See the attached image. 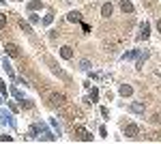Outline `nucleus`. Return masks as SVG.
<instances>
[{"label":"nucleus","mask_w":161,"mask_h":144,"mask_svg":"<svg viewBox=\"0 0 161 144\" xmlns=\"http://www.w3.org/2000/svg\"><path fill=\"white\" fill-rule=\"evenodd\" d=\"M11 93H13V95L17 97V101H22V99H24V95H22V90H19V88H15V86L11 88Z\"/></svg>","instance_id":"obj_15"},{"label":"nucleus","mask_w":161,"mask_h":144,"mask_svg":"<svg viewBox=\"0 0 161 144\" xmlns=\"http://www.w3.org/2000/svg\"><path fill=\"white\" fill-rule=\"evenodd\" d=\"M2 69H4V71H7L11 77H15V73H13V69H11V64H9V60H7V58L2 60Z\"/></svg>","instance_id":"obj_12"},{"label":"nucleus","mask_w":161,"mask_h":144,"mask_svg":"<svg viewBox=\"0 0 161 144\" xmlns=\"http://www.w3.org/2000/svg\"><path fill=\"white\" fill-rule=\"evenodd\" d=\"M148 34H151V26H148V24L144 22V24H142V34H140V37H142V39H146Z\"/></svg>","instance_id":"obj_13"},{"label":"nucleus","mask_w":161,"mask_h":144,"mask_svg":"<svg viewBox=\"0 0 161 144\" xmlns=\"http://www.w3.org/2000/svg\"><path fill=\"white\" fill-rule=\"evenodd\" d=\"M67 20H69V22H79L82 17H79L77 11H71V13H67Z\"/></svg>","instance_id":"obj_10"},{"label":"nucleus","mask_w":161,"mask_h":144,"mask_svg":"<svg viewBox=\"0 0 161 144\" xmlns=\"http://www.w3.org/2000/svg\"><path fill=\"white\" fill-rule=\"evenodd\" d=\"M120 9H123L125 13H133V4L129 2V0H123V2H120Z\"/></svg>","instance_id":"obj_8"},{"label":"nucleus","mask_w":161,"mask_h":144,"mask_svg":"<svg viewBox=\"0 0 161 144\" xmlns=\"http://www.w3.org/2000/svg\"><path fill=\"white\" fill-rule=\"evenodd\" d=\"M144 108H146L144 103H131V106H129V110H131V112H136V114H142Z\"/></svg>","instance_id":"obj_7"},{"label":"nucleus","mask_w":161,"mask_h":144,"mask_svg":"<svg viewBox=\"0 0 161 144\" xmlns=\"http://www.w3.org/2000/svg\"><path fill=\"white\" fill-rule=\"evenodd\" d=\"M49 123H52V127H54V129H56V131H58V136H60V125H58V123H56V121H54V118H52V121H49Z\"/></svg>","instance_id":"obj_23"},{"label":"nucleus","mask_w":161,"mask_h":144,"mask_svg":"<svg viewBox=\"0 0 161 144\" xmlns=\"http://www.w3.org/2000/svg\"><path fill=\"white\" fill-rule=\"evenodd\" d=\"M79 134H82V140H86V142L90 140V134H88V131H84V129H79Z\"/></svg>","instance_id":"obj_19"},{"label":"nucleus","mask_w":161,"mask_h":144,"mask_svg":"<svg viewBox=\"0 0 161 144\" xmlns=\"http://www.w3.org/2000/svg\"><path fill=\"white\" fill-rule=\"evenodd\" d=\"M19 28H22V30H24V32H28V34H32V28H30V24H26V22H24V20H22V22H19Z\"/></svg>","instance_id":"obj_14"},{"label":"nucleus","mask_w":161,"mask_h":144,"mask_svg":"<svg viewBox=\"0 0 161 144\" xmlns=\"http://www.w3.org/2000/svg\"><path fill=\"white\" fill-rule=\"evenodd\" d=\"M4 26H7V15L0 13V28H4Z\"/></svg>","instance_id":"obj_20"},{"label":"nucleus","mask_w":161,"mask_h":144,"mask_svg":"<svg viewBox=\"0 0 161 144\" xmlns=\"http://www.w3.org/2000/svg\"><path fill=\"white\" fill-rule=\"evenodd\" d=\"M52 103H54V106H62V103H64V95H52Z\"/></svg>","instance_id":"obj_9"},{"label":"nucleus","mask_w":161,"mask_h":144,"mask_svg":"<svg viewBox=\"0 0 161 144\" xmlns=\"http://www.w3.org/2000/svg\"><path fill=\"white\" fill-rule=\"evenodd\" d=\"M138 134H140V127H138V125H133V123L125 125V136H127V138H136Z\"/></svg>","instance_id":"obj_2"},{"label":"nucleus","mask_w":161,"mask_h":144,"mask_svg":"<svg viewBox=\"0 0 161 144\" xmlns=\"http://www.w3.org/2000/svg\"><path fill=\"white\" fill-rule=\"evenodd\" d=\"M79 69H82V71H88V69H90V60H86V58H84L82 62H79Z\"/></svg>","instance_id":"obj_16"},{"label":"nucleus","mask_w":161,"mask_h":144,"mask_svg":"<svg viewBox=\"0 0 161 144\" xmlns=\"http://www.w3.org/2000/svg\"><path fill=\"white\" fill-rule=\"evenodd\" d=\"M138 56V52H127V54H123V60H127V58H136Z\"/></svg>","instance_id":"obj_17"},{"label":"nucleus","mask_w":161,"mask_h":144,"mask_svg":"<svg viewBox=\"0 0 161 144\" xmlns=\"http://www.w3.org/2000/svg\"><path fill=\"white\" fill-rule=\"evenodd\" d=\"M4 50H7V54H9V56H13V58L19 54V52H17V45H13V43H7V45H4Z\"/></svg>","instance_id":"obj_5"},{"label":"nucleus","mask_w":161,"mask_h":144,"mask_svg":"<svg viewBox=\"0 0 161 144\" xmlns=\"http://www.w3.org/2000/svg\"><path fill=\"white\" fill-rule=\"evenodd\" d=\"M43 4H41V0H30V2H28V9L30 11H37V9H41Z\"/></svg>","instance_id":"obj_11"},{"label":"nucleus","mask_w":161,"mask_h":144,"mask_svg":"<svg viewBox=\"0 0 161 144\" xmlns=\"http://www.w3.org/2000/svg\"><path fill=\"white\" fill-rule=\"evenodd\" d=\"M37 134H41L39 138H41V140H47V142H54V140H56L52 131H47V127H45L43 123H37V125H32V127H30V136H32V138H37Z\"/></svg>","instance_id":"obj_1"},{"label":"nucleus","mask_w":161,"mask_h":144,"mask_svg":"<svg viewBox=\"0 0 161 144\" xmlns=\"http://www.w3.org/2000/svg\"><path fill=\"white\" fill-rule=\"evenodd\" d=\"M60 56H62L64 60H71V58H73V50H71L69 45H64V47H60Z\"/></svg>","instance_id":"obj_3"},{"label":"nucleus","mask_w":161,"mask_h":144,"mask_svg":"<svg viewBox=\"0 0 161 144\" xmlns=\"http://www.w3.org/2000/svg\"><path fill=\"white\" fill-rule=\"evenodd\" d=\"M11 140H13L11 136H0V142H11Z\"/></svg>","instance_id":"obj_25"},{"label":"nucleus","mask_w":161,"mask_h":144,"mask_svg":"<svg viewBox=\"0 0 161 144\" xmlns=\"http://www.w3.org/2000/svg\"><path fill=\"white\" fill-rule=\"evenodd\" d=\"M97 97H99V90H97V88H92V90H90V99H92V101H95Z\"/></svg>","instance_id":"obj_21"},{"label":"nucleus","mask_w":161,"mask_h":144,"mask_svg":"<svg viewBox=\"0 0 161 144\" xmlns=\"http://www.w3.org/2000/svg\"><path fill=\"white\" fill-rule=\"evenodd\" d=\"M112 13H114V7H112V2H105V4L101 7V15H103V17H110Z\"/></svg>","instance_id":"obj_4"},{"label":"nucleus","mask_w":161,"mask_h":144,"mask_svg":"<svg viewBox=\"0 0 161 144\" xmlns=\"http://www.w3.org/2000/svg\"><path fill=\"white\" fill-rule=\"evenodd\" d=\"M52 22H54V15H45V17H43V24H45V26H49Z\"/></svg>","instance_id":"obj_18"},{"label":"nucleus","mask_w":161,"mask_h":144,"mask_svg":"<svg viewBox=\"0 0 161 144\" xmlns=\"http://www.w3.org/2000/svg\"><path fill=\"white\" fill-rule=\"evenodd\" d=\"M0 93L7 95V84H4V80H0Z\"/></svg>","instance_id":"obj_22"},{"label":"nucleus","mask_w":161,"mask_h":144,"mask_svg":"<svg viewBox=\"0 0 161 144\" xmlns=\"http://www.w3.org/2000/svg\"><path fill=\"white\" fill-rule=\"evenodd\" d=\"M120 95H123V97H131L133 95V88L129 84H123V86H120Z\"/></svg>","instance_id":"obj_6"},{"label":"nucleus","mask_w":161,"mask_h":144,"mask_svg":"<svg viewBox=\"0 0 161 144\" xmlns=\"http://www.w3.org/2000/svg\"><path fill=\"white\" fill-rule=\"evenodd\" d=\"M157 30H159V32H161V20H159V22H157Z\"/></svg>","instance_id":"obj_26"},{"label":"nucleus","mask_w":161,"mask_h":144,"mask_svg":"<svg viewBox=\"0 0 161 144\" xmlns=\"http://www.w3.org/2000/svg\"><path fill=\"white\" fill-rule=\"evenodd\" d=\"M28 17H30V22H32V24H39V15H34V13H30Z\"/></svg>","instance_id":"obj_24"}]
</instances>
